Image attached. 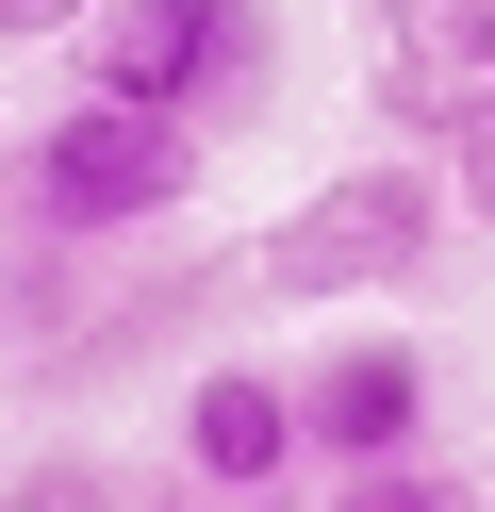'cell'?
I'll return each mask as SVG.
<instances>
[{
    "label": "cell",
    "mask_w": 495,
    "mask_h": 512,
    "mask_svg": "<svg viewBox=\"0 0 495 512\" xmlns=\"http://www.w3.org/2000/svg\"><path fill=\"white\" fill-rule=\"evenodd\" d=\"M0 512H149V496H132L116 463H83V446H50V463H17V479H0Z\"/></svg>",
    "instance_id": "52a82bcc"
},
{
    "label": "cell",
    "mask_w": 495,
    "mask_h": 512,
    "mask_svg": "<svg viewBox=\"0 0 495 512\" xmlns=\"http://www.w3.org/2000/svg\"><path fill=\"white\" fill-rule=\"evenodd\" d=\"M149 512H297V496H149Z\"/></svg>",
    "instance_id": "30bf717a"
},
{
    "label": "cell",
    "mask_w": 495,
    "mask_h": 512,
    "mask_svg": "<svg viewBox=\"0 0 495 512\" xmlns=\"http://www.w3.org/2000/svg\"><path fill=\"white\" fill-rule=\"evenodd\" d=\"M330 512H495V479H462V463H396V479H347Z\"/></svg>",
    "instance_id": "ba28073f"
},
{
    "label": "cell",
    "mask_w": 495,
    "mask_h": 512,
    "mask_svg": "<svg viewBox=\"0 0 495 512\" xmlns=\"http://www.w3.org/2000/svg\"><path fill=\"white\" fill-rule=\"evenodd\" d=\"M0 199H17L50 248L149 232V215H182V199H198V133H165V116H116V100H66V116H33V133H17Z\"/></svg>",
    "instance_id": "3957f363"
},
{
    "label": "cell",
    "mask_w": 495,
    "mask_h": 512,
    "mask_svg": "<svg viewBox=\"0 0 495 512\" xmlns=\"http://www.w3.org/2000/svg\"><path fill=\"white\" fill-rule=\"evenodd\" d=\"M429 248H446V182H429V149H363V166H330L314 199L264 215L248 281H264V298H363V281H413Z\"/></svg>",
    "instance_id": "7a4b0ae2"
},
{
    "label": "cell",
    "mask_w": 495,
    "mask_h": 512,
    "mask_svg": "<svg viewBox=\"0 0 495 512\" xmlns=\"http://www.w3.org/2000/svg\"><path fill=\"white\" fill-rule=\"evenodd\" d=\"M429 182H446V215H479V232H495V100L446 133V166H429Z\"/></svg>",
    "instance_id": "9c48e42d"
},
{
    "label": "cell",
    "mask_w": 495,
    "mask_h": 512,
    "mask_svg": "<svg viewBox=\"0 0 495 512\" xmlns=\"http://www.w3.org/2000/svg\"><path fill=\"white\" fill-rule=\"evenodd\" d=\"M281 34L231 17V0H132V17H83L66 34V100H116V116H165V133L215 149V116L264 100Z\"/></svg>",
    "instance_id": "6da1fadb"
},
{
    "label": "cell",
    "mask_w": 495,
    "mask_h": 512,
    "mask_svg": "<svg viewBox=\"0 0 495 512\" xmlns=\"http://www.w3.org/2000/svg\"><path fill=\"white\" fill-rule=\"evenodd\" d=\"M380 100H396V133L446 149L462 116L495 100V17H462V0H446V17H396V34H380Z\"/></svg>",
    "instance_id": "8992f818"
},
{
    "label": "cell",
    "mask_w": 495,
    "mask_h": 512,
    "mask_svg": "<svg viewBox=\"0 0 495 512\" xmlns=\"http://www.w3.org/2000/svg\"><path fill=\"white\" fill-rule=\"evenodd\" d=\"M281 413H297V463H330V496L396 479V463H429V347L413 331H347L330 364L281 380Z\"/></svg>",
    "instance_id": "277c9868"
},
{
    "label": "cell",
    "mask_w": 495,
    "mask_h": 512,
    "mask_svg": "<svg viewBox=\"0 0 495 512\" xmlns=\"http://www.w3.org/2000/svg\"><path fill=\"white\" fill-rule=\"evenodd\" d=\"M0 166H17V133H0Z\"/></svg>",
    "instance_id": "8fae6325"
},
{
    "label": "cell",
    "mask_w": 495,
    "mask_h": 512,
    "mask_svg": "<svg viewBox=\"0 0 495 512\" xmlns=\"http://www.w3.org/2000/svg\"><path fill=\"white\" fill-rule=\"evenodd\" d=\"M165 446H182V496H297V413H281V364H198Z\"/></svg>",
    "instance_id": "5b68a950"
}]
</instances>
